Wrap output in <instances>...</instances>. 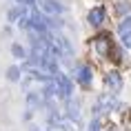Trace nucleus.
<instances>
[{
	"label": "nucleus",
	"mask_w": 131,
	"mask_h": 131,
	"mask_svg": "<svg viewBox=\"0 0 131 131\" xmlns=\"http://www.w3.org/2000/svg\"><path fill=\"white\" fill-rule=\"evenodd\" d=\"M42 11L45 14H62V5L56 0H45L42 2Z\"/></svg>",
	"instance_id": "6"
},
{
	"label": "nucleus",
	"mask_w": 131,
	"mask_h": 131,
	"mask_svg": "<svg viewBox=\"0 0 131 131\" xmlns=\"http://www.w3.org/2000/svg\"><path fill=\"white\" fill-rule=\"evenodd\" d=\"M118 31H120V36L124 34V31H131V16H127L122 22H120V27H118Z\"/></svg>",
	"instance_id": "10"
},
{
	"label": "nucleus",
	"mask_w": 131,
	"mask_h": 131,
	"mask_svg": "<svg viewBox=\"0 0 131 131\" xmlns=\"http://www.w3.org/2000/svg\"><path fill=\"white\" fill-rule=\"evenodd\" d=\"M107 131H116V127H109V129H107Z\"/></svg>",
	"instance_id": "16"
},
{
	"label": "nucleus",
	"mask_w": 131,
	"mask_h": 131,
	"mask_svg": "<svg viewBox=\"0 0 131 131\" xmlns=\"http://www.w3.org/2000/svg\"><path fill=\"white\" fill-rule=\"evenodd\" d=\"M76 80L82 84V87H89L91 80H93V71H91V67H87V64L76 67Z\"/></svg>",
	"instance_id": "2"
},
{
	"label": "nucleus",
	"mask_w": 131,
	"mask_h": 131,
	"mask_svg": "<svg viewBox=\"0 0 131 131\" xmlns=\"http://www.w3.org/2000/svg\"><path fill=\"white\" fill-rule=\"evenodd\" d=\"M22 14H25V9H20V7H18V9H11V11H9V20H11V22H16Z\"/></svg>",
	"instance_id": "11"
},
{
	"label": "nucleus",
	"mask_w": 131,
	"mask_h": 131,
	"mask_svg": "<svg viewBox=\"0 0 131 131\" xmlns=\"http://www.w3.org/2000/svg\"><path fill=\"white\" fill-rule=\"evenodd\" d=\"M42 98H45V96H40L38 91H29V93H27V102H29V107H38V104L42 102Z\"/></svg>",
	"instance_id": "8"
},
{
	"label": "nucleus",
	"mask_w": 131,
	"mask_h": 131,
	"mask_svg": "<svg viewBox=\"0 0 131 131\" xmlns=\"http://www.w3.org/2000/svg\"><path fill=\"white\" fill-rule=\"evenodd\" d=\"M118 9H120V14H124V11L129 14V11H131V5H129V2H118Z\"/></svg>",
	"instance_id": "15"
},
{
	"label": "nucleus",
	"mask_w": 131,
	"mask_h": 131,
	"mask_svg": "<svg viewBox=\"0 0 131 131\" xmlns=\"http://www.w3.org/2000/svg\"><path fill=\"white\" fill-rule=\"evenodd\" d=\"M93 45H96V49H98V53L100 56H109V51H111V38H109V34H100L93 40Z\"/></svg>",
	"instance_id": "4"
},
{
	"label": "nucleus",
	"mask_w": 131,
	"mask_h": 131,
	"mask_svg": "<svg viewBox=\"0 0 131 131\" xmlns=\"http://www.w3.org/2000/svg\"><path fill=\"white\" fill-rule=\"evenodd\" d=\"M122 47L124 49H131V31H124V34H122Z\"/></svg>",
	"instance_id": "12"
},
{
	"label": "nucleus",
	"mask_w": 131,
	"mask_h": 131,
	"mask_svg": "<svg viewBox=\"0 0 131 131\" xmlns=\"http://www.w3.org/2000/svg\"><path fill=\"white\" fill-rule=\"evenodd\" d=\"M11 53H14L16 58H25V49H22L20 45H14V47H11Z\"/></svg>",
	"instance_id": "13"
},
{
	"label": "nucleus",
	"mask_w": 131,
	"mask_h": 131,
	"mask_svg": "<svg viewBox=\"0 0 131 131\" xmlns=\"http://www.w3.org/2000/svg\"><path fill=\"white\" fill-rule=\"evenodd\" d=\"M89 131H100V120H98V118H93L89 122Z\"/></svg>",
	"instance_id": "14"
},
{
	"label": "nucleus",
	"mask_w": 131,
	"mask_h": 131,
	"mask_svg": "<svg viewBox=\"0 0 131 131\" xmlns=\"http://www.w3.org/2000/svg\"><path fill=\"white\" fill-rule=\"evenodd\" d=\"M53 80H56V87H58V96L64 98V100H69L71 93H73V87H71V80L69 76H64V73H53Z\"/></svg>",
	"instance_id": "1"
},
{
	"label": "nucleus",
	"mask_w": 131,
	"mask_h": 131,
	"mask_svg": "<svg viewBox=\"0 0 131 131\" xmlns=\"http://www.w3.org/2000/svg\"><path fill=\"white\" fill-rule=\"evenodd\" d=\"M7 78H9V80H14V82H16V80H20V67H9V69H7Z\"/></svg>",
	"instance_id": "9"
},
{
	"label": "nucleus",
	"mask_w": 131,
	"mask_h": 131,
	"mask_svg": "<svg viewBox=\"0 0 131 131\" xmlns=\"http://www.w3.org/2000/svg\"><path fill=\"white\" fill-rule=\"evenodd\" d=\"M104 84L109 87L111 93H118V91L122 89V76H120L118 71H109L107 78H104Z\"/></svg>",
	"instance_id": "3"
},
{
	"label": "nucleus",
	"mask_w": 131,
	"mask_h": 131,
	"mask_svg": "<svg viewBox=\"0 0 131 131\" xmlns=\"http://www.w3.org/2000/svg\"><path fill=\"white\" fill-rule=\"evenodd\" d=\"M67 116L71 120H78L80 118V111H78V102H71V98L67 100Z\"/></svg>",
	"instance_id": "7"
},
{
	"label": "nucleus",
	"mask_w": 131,
	"mask_h": 131,
	"mask_svg": "<svg viewBox=\"0 0 131 131\" xmlns=\"http://www.w3.org/2000/svg\"><path fill=\"white\" fill-rule=\"evenodd\" d=\"M87 20H89V25H93V27H100V25L104 22V7L102 5L93 7L89 11V16H87Z\"/></svg>",
	"instance_id": "5"
}]
</instances>
